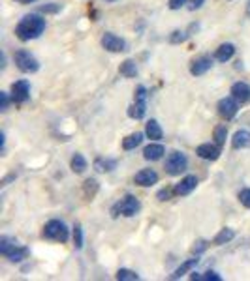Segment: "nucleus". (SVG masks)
Here are the masks:
<instances>
[{
	"label": "nucleus",
	"instance_id": "f257e3e1",
	"mask_svg": "<svg viewBox=\"0 0 250 281\" xmlns=\"http://www.w3.org/2000/svg\"><path fill=\"white\" fill-rule=\"evenodd\" d=\"M44 30H46V19L36 15V13H30V15H25L19 21L15 34L21 41H30V39L39 38L44 34Z\"/></svg>",
	"mask_w": 250,
	"mask_h": 281
},
{
	"label": "nucleus",
	"instance_id": "f03ea898",
	"mask_svg": "<svg viewBox=\"0 0 250 281\" xmlns=\"http://www.w3.org/2000/svg\"><path fill=\"white\" fill-rule=\"evenodd\" d=\"M41 236L47 238V240H55V242L64 244L68 242V236L70 235H68V227L60 219H51V221L46 223Z\"/></svg>",
	"mask_w": 250,
	"mask_h": 281
},
{
	"label": "nucleus",
	"instance_id": "7ed1b4c3",
	"mask_svg": "<svg viewBox=\"0 0 250 281\" xmlns=\"http://www.w3.org/2000/svg\"><path fill=\"white\" fill-rule=\"evenodd\" d=\"M188 167V157L184 156L183 152L173 150L168 154L165 157V173L171 175V177H179L181 173H184Z\"/></svg>",
	"mask_w": 250,
	"mask_h": 281
},
{
	"label": "nucleus",
	"instance_id": "20e7f679",
	"mask_svg": "<svg viewBox=\"0 0 250 281\" xmlns=\"http://www.w3.org/2000/svg\"><path fill=\"white\" fill-rule=\"evenodd\" d=\"M141 210V204L134 195H126L124 199H120L115 206H113V217H117L118 214L124 217H134Z\"/></svg>",
	"mask_w": 250,
	"mask_h": 281
},
{
	"label": "nucleus",
	"instance_id": "39448f33",
	"mask_svg": "<svg viewBox=\"0 0 250 281\" xmlns=\"http://www.w3.org/2000/svg\"><path fill=\"white\" fill-rule=\"evenodd\" d=\"M147 88L145 86H138L136 88V96H134V103L128 107V117L134 120H141L147 113Z\"/></svg>",
	"mask_w": 250,
	"mask_h": 281
},
{
	"label": "nucleus",
	"instance_id": "423d86ee",
	"mask_svg": "<svg viewBox=\"0 0 250 281\" xmlns=\"http://www.w3.org/2000/svg\"><path fill=\"white\" fill-rule=\"evenodd\" d=\"M13 62H15V66H17L23 73H34L39 70V62L34 59L32 54H30V51H26V49L15 51V54H13Z\"/></svg>",
	"mask_w": 250,
	"mask_h": 281
},
{
	"label": "nucleus",
	"instance_id": "0eeeda50",
	"mask_svg": "<svg viewBox=\"0 0 250 281\" xmlns=\"http://www.w3.org/2000/svg\"><path fill=\"white\" fill-rule=\"evenodd\" d=\"M218 115L224 118V120H231V118L235 117L237 111H239V101H237L233 96L230 98H222L218 101Z\"/></svg>",
	"mask_w": 250,
	"mask_h": 281
},
{
	"label": "nucleus",
	"instance_id": "6e6552de",
	"mask_svg": "<svg viewBox=\"0 0 250 281\" xmlns=\"http://www.w3.org/2000/svg\"><path fill=\"white\" fill-rule=\"evenodd\" d=\"M102 47L109 52H122L126 51V41L122 38H118L117 34L105 32L102 36Z\"/></svg>",
	"mask_w": 250,
	"mask_h": 281
},
{
	"label": "nucleus",
	"instance_id": "1a4fd4ad",
	"mask_svg": "<svg viewBox=\"0 0 250 281\" xmlns=\"http://www.w3.org/2000/svg\"><path fill=\"white\" fill-rule=\"evenodd\" d=\"M30 98V85L26 79H21L12 85V99L15 103H25Z\"/></svg>",
	"mask_w": 250,
	"mask_h": 281
},
{
	"label": "nucleus",
	"instance_id": "9d476101",
	"mask_svg": "<svg viewBox=\"0 0 250 281\" xmlns=\"http://www.w3.org/2000/svg\"><path fill=\"white\" fill-rule=\"evenodd\" d=\"M213 68V59L203 54V57H197L196 60L190 62V73L194 77H199V75H205Z\"/></svg>",
	"mask_w": 250,
	"mask_h": 281
},
{
	"label": "nucleus",
	"instance_id": "9b49d317",
	"mask_svg": "<svg viewBox=\"0 0 250 281\" xmlns=\"http://www.w3.org/2000/svg\"><path fill=\"white\" fill-rule=\"evenodd\" d=\"M196 154L201 157V159H207V161H217L218 157H220V146H218L217 143L215 144L203 143L196 148Z\"/></svg>",
	"mask_w": 250,
	"mask_h": 281
},
{
	"label": "nucleus",
	"instance_id": "f8f14e48",
	"mask_svg": "<svg viewBox=\"0 0 250 281\" xmlns=\"http://www.w3.org/2000/svg\"><path fill=\"white\" fill-rule=\"evenodd\" d=\"M196 188H197V178L194 177V175H188V177H184L183 180L173 188V193L184 197V195H190Z\"/></svg>",
	"mask_w": 250,
	"mask_h": 281
},
{
	"label": "nucleus",
	"instance_id": "ddd939ff",
	"mask_svg": "<svg viewBox=\"0 0 250 281\" xmlns=\"http://www.w3.org/2000/svg\"><path fill=\"white\" fill-rule=\"evenodd\" d=\"M134 182L138 184V186H141V188H149V186H154V184L158 182V175L154 169H141L134 177Z\"/></svg>",
	"mask_w": 250,
	"mask_h": 281
},
{
	"label": "nucleus",
	"instance_id": "4468645a",
	"mask_svg": "<svg viewBox=\"0 0 250 281\" xmlns=\"http://www.w3.org/2000/svg\"><path fill=\"white\" fill-rule=\"evenodd\" d=\"M230 94L241 105L248 103V101H250V85H246V83H243V81H239V83H235V85L231 86Z\"/></svg>",
	"mask_w": 250,
	"mask_h": 281
},
{
	"label": "nucleus",
	"instance_id": "2eb2a0df",
	"mask_svg": "<svg viewBox=\"0 0 250 281\" xmlns=\"http://www.w3.org/2000/svg\"><path fill=\"white\" fill-rule=\"evenodd\" d=\"M164 154H165V148L160 143H151L149 146H145L143 150V157L147 161H158V159H162Z\"/></svg>",
	"mask_w": 250,
	"mask_h": 281
},
{
	"label": "nucleus",
	"instance_id": "dca6fc26",
	"mask_svg": "<svg viewBox=\"0 0 250 281\" xmlns=\"http://www.w3.org/2000/svg\"><path fill=\"white\" fill-rule=\"evenodd\" d=\"M231 146H233L235 150L250 148V131H246V130L235 131V135H233V139H231Z\"/></svg>",
	"mask_w": 250,
	"mask_h": 281
},
{
	"label": "nucleus",
	"instance_id": "f3484780",
	"mask_svg": "<svg viewBox=\"0 0 250 281\" xmlns=\"http://www.w3.org/2000/svg\"><path fill=\"white\" fill-rule=\"evenodd\" d=\"M233 54H235V45L233 43H222L215 51V60H218V62H228Z\"/></svg>",
	"mask_w": 250,
	"mask_h": 281
},
{
	"label": "nucleus",
	"instance_id": "a211bd4d",
	"mask_svg": "<svg viewBox=\"0 0 250 281\" xmlns=\"http://www.w3.org/2000/svg\"><path fill=\"white\" fill-rule=\"evenodd\" d=\"M145 135L149 139H152V141H160V139L164 137V131H162V128H160V124H158L156 120H149L145 124Z\"/></svg>",
	"mask_w": 250,
	"mask_h": 281
},
{
	"label": "nucleus",
	"instance_id": "6ab92c4d",
	"mask_svg": "<svg viewBox=\"0 0 250 281\" xmlns=\"http://www.w3.org/2000/svg\"><path fill=\"white\" fill-rule=\"evenodd\" d=\"M197 262H199V259H197V255L194 257V259H188V261H184L181 266H179L173 274H171V279H179V277H183L184 274H188L194 266H197Z\"/></svg>",
	"mask_w": 250,
	"mask_h": 281
},
{
	"label": "nucleus",
	"instance_id": "aec40b11",
	"mask_svg": "<svg viewBox=\"0 0 250 281\" xmlns=\"http://www.w3.org/2000/svg\"><path fill=\"white\" fill-rule=\"evenodd\" d=\"M118 73L122 75V77L126 79H132V77H136L138 75V66H136V62L134 60H124L122 64L118 66Z\"/></svg>",
	"mask_w": 250,
	"mask_h": 281
},
{
	"label": "nucleus",
	"instance_id": "412c9836",
	"mask_svg": "<svg viewBox=\"0 0 250 281\" xmlns=\"http://www.w3.org/2000/svg\"><path fill=\"white\" fill-rule=\"evenodd\" d=\"M115 167H117L115 159H107V157H96L94 159V169L98 173H111Z\"/></svg>",
	"mask_w": 250,
	"mask_h": 281
},
{
	"label": "nucleus",
	"instance_id": "4be33fe9",
	"mask_svg": "<svg viewBox=\"0 0 250 281\" xmlns=\"http://www.w3.org/2000/svg\"><path fill=\"white\" fill-rule=\"evenodd\" d=\"M89 163H87V159L81 154H73L72 156V161H70V169L75 173V175H81V173H85Z\"/></svg>",
	"mask_w": 250,
	"mask_h": 281
},
{
	"label": "nucleus",
	"instance_id": "5701e85b",
	"mask_svg": "<svg viewBox=\"0 0 250 281\" xmlns=\"http://www.w3.org/2000/svg\"><path fill=\"white\" fill-rule=\"evenodd\" d=\"M233 238H235V231L230 229V227H226V229H222L217 236H215L213 244H215V246H224V244L231 242Z\"/></svg>",
	"mask_w": 250,
	"mask_h": 281
},
{
	"label": "nucleus",
	"instance_id": "b1692460",
	"mask_svg": "<svg viewBox=\"0 0 250 281\" xmlns=\"http://www.w3.org/2000/svg\"><path fill=\"white\" fill-rule=\"evenodd\" d=\"M141 141H143V133H139V131L130 133V135L122 141V148H124V150H134V148H138L139 144H141Z\"/></svg>",
	"mask_w": 250,
	"mask_h": 281
},
{
	"label": "nucleus",
	"instance_id": "393cba45",
	"mask_svg": "<svg viewBox=\"0 0 250 281\" xmlns=\"http://www.w3.org/2000/svg\"><path fill=\"white\" fill-rule=\"evenodd\" d=\"M17 246H19V244H17L15 238H10V236H2V238H0V253L4 257L10 255Z\"/></svg>",
	"mask_w": 250,
	"mask_h": 281
},
{
	"label": "nucleus",
	"instance_id": "a878e982",
	"mask_svg": "<svg viewBox=\"0 0 250 281\" xmlns=\"http://www.w3.org/2000/svg\"><path fill=\"white\" fill-rule=\"evenodd\" d=\"M28 253H30V251H28V248H25V246H17V248L13 249L12 253L6 257V259L10 262H21V261H25L26 257H28Z\"/></svg>",
	"mask_w": 250,
	"mask_h": 281
},
{
	"label": "nucleus",
	"instance_id": "bb28decb",
	"mask_svg": "<svg viewBox=\"0 0 250 281\" xmlns=\"http://www.w3.org/2000/svg\"><path fill=\"white\" fill-rule=\"evenodd\" d=\"M83 191H85L87 199H92V197L98 193V182L94 178H87L85 184H83Z\"/></svg>",
	"mask_w": 250,
	"mask_h": 281
},
{
	"label": "nucleus",
	"instance_id": "cd10ccee",
	"mask_svg": "<svg viewBox=\"0 0 250 281\" xmlns=\"http://www.w3.org/2000/svg\"><path fill=\"white\" fill-rule=\"evenodd\" d=\"M226 137H228V128H226L224 124L217 126V128H215V143H217L220 148L226 144Z\"/></svg>",
	"mask_w": 250,
	"mask_h": 281
},
{
	"label": "nucleus",
	"instance_id": "c85d7f7f",
	"mask_svg": "<svg viewBox=\"0 0 250 281\" xmlns=\"http://www.w3.org/2000/svg\"><path fill=\"white\" fill-rule=\"evenodd\" d=\"M118 281H138L139 279V275L136 274V272H132V270L128 268H120L117 272V275H115Z\"/></svg>",
	"mask_w": 250,
	"mask_h": 281
},
{
	"label": "nucleus",
	"instance_id": "c756f323",
	"mask_svg": "<svg viewBox=\"0 0 250 281\" xmlns=\"http://www.w3.org/2000/svg\"><path fill=\"white\" fill-rule=\"evenodd\" d=\"M190 279H197V281H220L222 279V277H220V275L217 274V272H205V275H197L196 272H194V274L190 275Z\"/></svg>",
	"mask_w": 250,
	"mask_h": 281
},
{
	"label": "nucleus",
	"instance_id": "7c9ffc66",
	"mask_svg": "<svg viewBox=\"0 0 250 281\" xmlns=\"http://www.w3.org/2000/svg\"><path fill=\"white\" fill-rule=\"evenodd\" d=\"M73 246L77 249L83 248V231H81V225L73 227Z\"/></svg>",
	"mask_w": 250,
	"mask_h": 281
},
{
	"label": "nucleus",
	"instance_id": "2f4dec72",
	"mask_svg": "<svg viewBox=\"0 0 250 281\" xmlns=\"http://www.w3.org/2000/svg\"><path fill=\"white\" fill-rule=\"evenodd\" d=\"M239 203L243 204L244 208H250V188L239 191Z\"/></svg>",
	"mask_w": 250,
	"mask_h": 281
},
{
	"label": "nucleus",
	"instance_id": "473e14b6",
	"mask_svg": "<svg viewBox=\"0 0 250 281\" xmlns=\"http://www.w3.org/2000/svg\"><path fill=\"white\" fill-rule=\"evenodd\" d=\"M184 39H186V34L181 32V30H175V32L171 34L170 41L171 43H181V41H184Z\"/></svg>",
	"mask_w": 250,
	"mask_h": 281
},
{
	"label": "nucleus",
	"instance_id": "72a5a7b5",
	"mask_svg": "<svg viewBox=\"0 0 250 281\" xmlns=\"http://www.w3.org/2000/svg\"><path fill=\"white\" fill-rule=\"evenodd\" d=\"M39 12H44V13H57V12H60V4H46V6L39 8Z\"/></svg>",
	"mask_w": 250,
	"mask_h": 281
},
{
	"label": "nucleus",
	"instance_id": "f704fd0d",
	"mask_svg": "<svg viewBox=\"0 0 250 281\" xmlns=\"http://www.w3.org/2000/svg\"><path fill=\"white\" fill-rule=\"evenodd\" d=\"M205 249H207V242H205V240H197L196 246L192 248V251H194L196 255H199V253H203Z\"/></svg>",
	"mask_w": 250,
	"mask_h": 281
},
{
	"label": "nucleus",
	"instance_id": "c9c22d12",
	"mask_svg": "<svg viewBox=\"0 0 250 281\" xmlns=\"http://www.w3.org/2000/svg\"><path fill=\"white\" fill-rule=\"evenodd\" d=\"M8 103H10V99H8V92H0V111H6Z\"/></svg>",
	"mask_w": 250,
	"mask_h": 281
},
{
	"label": "nucleus",
	"instance_id": "e433bc0d",
	"mask_svg": "<svg viewBox=\"0 0 250 281\" xmlns=\"http://www.w3.org/2000/svg\"><path fill=\"white\" fill-rule=\"evenodd\" d=\"M186 4H188V10H192V12H194V10H199V8L203 6L205 0H188Z\"/></svg>",
	"mask_w": 250,
	"mask_h": 281
},
{
	"label": "nucleus",
	"instance_id": "4c0bfd02",
	"mask_svg": "<svg viewBox=\"0 0 250 281\" xmlns=\"http://www.w3.org/2000/svg\"><path fill=\"white\" fill-rule=\"evenodd\" d=\"M186 2H188V0H170V10H173V12H175V10H181Z\"/></svg>",
	"mask_w": 250,
	"mask_h": 281
},
{
	"label": "nucleus",
	"instance_id": "58836bf2",
	"mask_svg": "<svg viewBox=\"0 0 250 281\" xmlns=\"http://www.w3.org/2000/svg\"><path fill=\"white\" fill-rule=\"evenodd\" d=\"M156 197H158V201H168L171 197V190H160Z\"/></svg>",
	"mask_w": 250,
	"mask_h": 281
},
{
	"label": "nucleus",
	"instance_id": "ea45409f",
	"mask_svg": "<svg viewBox=\"0 0 250 281\" xmlns=\"http://www.w3.org/2000/svg\"><path fill=\"white\" fill-rule=\"evenodd\" d=\"M17 2H21V4H30V2H36V0H17Z\"/></svg>",
	"mask_w": 250,
	"mask_h": 281
},
{
	"label": "nucleus",
	"instance_id": "a19ab883",
	"mask_svg": "<svg viewBox=\"0 0 250 281\" xmlns=\"http://www.w3.org/2000/svg\"><path fill=\"white\" fill-rule=\"evenodd\" d=\"M246 12H248V15H250V0H248V6H246Z\"/></svg>",
	"mask_w": 250,
	"mask_h": 281
},
{
	"label": "nucleus",
	"instance_id": "79ce46f5",
	"mask_svg": "<svg viewBox=\"0 0 250 281\" xmlns=\"http://www.w3.org/2000/svg\"><path fill=\"white\" fill-rule=\"evenodd\" d=\"M105 2H115V0H105Z\"/></svg>",
	"mask_w": 250,
	"mask_h": 281
}]
</instances>
